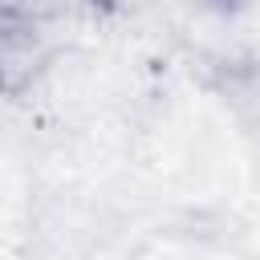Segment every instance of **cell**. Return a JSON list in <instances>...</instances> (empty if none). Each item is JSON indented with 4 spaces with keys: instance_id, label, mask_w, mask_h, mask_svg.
Instances as JSON below:
<instances>
[{
    "instance_id": "6da1fadb",
    "label": "cell",
    "mask_w": 260,
    "mask_h": 260,
    "mask_svg": "<svg viewBox=\"0 0 260 260\" xmlns=\"http://www.w3.org/2000/svg\"><path fill=\"white\" fill-rule=\"evenodd\" d=\"M49 61V37L37 12L0 4V93H20Z\"/></svg>"
}]
</instances>
